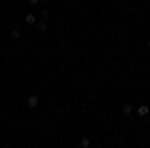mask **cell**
<instances>
[{"label":"cell","mask_w":150,"mask_h":148,"mask_svg":"<svg viewBox=\"0 0 150 148\" xmlns=\"http://www.w3.org/2000/svg\"><path fill=\"white\" fill-rule=\"evenodd\" d=\"M150 114V106H146V104H142V106H138V116H148Z\"/></svg>","instance_id":"cell-2"},{"label":"cell","mask_w":150,"mask_h":148,"mask_svg":"<svg viewBox=\"0 0 150 148\" xmlns=\"http://www.w3.org/2000/svg\"><path fill=\"white\" fill-rule=\"evenodd\" d=\"M146 48H148V50H150V42H146Z\"/></svg>","instance_id":"cell-10"},{"label":"cell","mask_w":150,"mask_h":148,"mask_svg":"<svg viewBox=\"0 0 150 148\" xmlns=\"http://www.w3.org/2000/svg\"><path fill=\"white\" fill-rule=\"evenodd\" d=\"M12 38H14V40H16V38H20V30H18V28H14V30H12Z\"/></svg>","instance_id":"cell-7"},{"label":"cell","mask_w":150,"mask_h":148,"mask_svg":"<svg viewBox=\"0 0 150 148\" xmlns=\"http://www.w3.org/2000/svg\"><path fill=\"white\" fill-rule=\"evenodd\" d=\"M26 106H28V108H36V106H38V96H36V94L28 96V100H26Z\"/></svg>","instance_id":"cell-1"},{"label":"cell","mask_w":150,"mask_h":148,"mask_svg":"<svg viewBox=\"0 0 150 148\" xmlns=\"http://www.w3.org/2000/svg\"><path fill=\"white\" fill-rule=\"evenodd\" d=\"M36 28H38L40 32H44V30H46V28H48L46 20H38V22H36Z\"/></svg>","instance_id":"cell-3"},{"label":"cell","mask_w":150,"mask_h":148,"mask_svg":"<svg viewBox=\"0 0 150 148\" xmlns=\"http://www.w3.org/2000/svg\"><path fill=\"white\" fill-rule=\"evenodd\" d=\"M122 112L124 114H132V104H124V106H122Z\"/></svg>","instance_id":"cell-5"},{"label":"cell","mask_w":150,"mask_h":148,"mask_svg":"<svg viewBox=\"0 0 150 148\" xmlns=\"http://www.w3.org/2000/svg\"><path fill=\"white\" fill-rule=\"evenodd\" d=\"M48 16H50V10H42V20H46Z\"/></svg>","instance_id":"cell-8"},{"label":"cell","mask_w":150,"mask_h":148,"mask_svg":"<svg viewBox=\"0 0 150 148\" xmlns=\"http://www.w3.org/2000/svg\"><path fill=\"white\" fill-rule=\"evenodd\" d=\"M28 2H30L32 6H34V4H38V0H28Z\"/></svg>","instance_id":"cell-9"},{"label":"cell","mask_w":150,"mask_h":148,"mask_svg":"<svg viewBox=\"0 0 150 148\" xmlns=\"http://www.w3.org/2000/svg\"><path fill=\"white\" fill-rule=\"evenodd\" d=\"M80 146L82 148H88V146H90V138H82V140H80Z\"/></svg>","instance_id":"cell-6"},{"label":"cell","mask_w":150,"mask_h":148,"mask_svg":"<svg viewBox=\"0 0 150 148\" xmlns=\"http://www.w3.org/2000/svg\"><path fill=\"white\" fill-rule=\"evenodd\" d=\"M24 22H26V24H36L38 20H36V16H34V14H26V18H24Z\"/></svg>","instance_id":"cell-4"}]
</instances>
